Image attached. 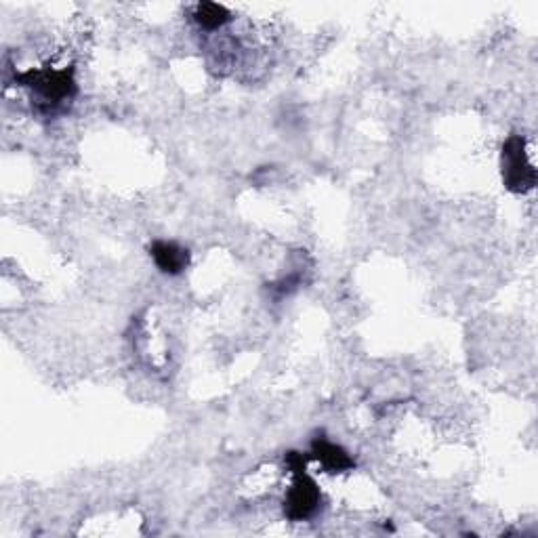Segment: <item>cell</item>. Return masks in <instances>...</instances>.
Here are the masks:
<instances>
[{
  "instance_id": "6da1fadb",
  "label": "cell",
  "mask_w": 538,
  "mask_h": 538,
  "mask_svg": "<svg viewBox=\"0 0 538 538\" xmlns=\"http://www.w3.org/2000/svg\"><path fill=\"white\" fill-rule=\"evenodd\" d=\"M503 183L513 194H526L536 185V169L528 158L526 139L522 135H511L503 143L501 154Z\"/></svg>"
},
{
  "instance_id": "7a4b0ae2",
  "label": "cell",
  "mask_w": 538,
  "mask_h": 538,
  "mask_svg": "<svg viewBox=\"0 0 538 538\" xmlns=\"http://www.w3.org/2000/svg\"><path fill=\"white\" fill-rule=\"evenodd\" d=\"M19 82H24L40 99L51 106H59V103L70 101L76 95V80L72 70H55V68H43V70H30L22 76H17Z\"/></svg>"
},
{
  "instance_id": "3957f363",
  "label": "cell",
  "mask_w": 538,
  "mask_h": 538,
  "mask_svg": "<svg viewBox=\"0 0 538 538\" xmlns=\"http://www.w3.org/2000/svg\"><path fill=\"white\" fill-rule=\"evenodd\" d=\"M293 475V484L284 496V513L288 520L305 522L309 517H314L320 509L322 494L316 480L305 469L293 471Z\"/></svg>"
},
{
  "instance_id": "277c9868",
  "label": "cell",
  "mask_w": 538,
  "mask_h": 538,
  "mask_svg": "<svg viewBox=\"0 0 538 538\" xmlns=\"http://www.w3.org/2000/svg\"><path fill=\"white\" fill-rule=\"evenodd\" d=\"M150 255L160 272L167 276H179L190 265V251L188 248L179 246L177 242L156 240L150 246Z\"/></svg>"
},
{
  "instance_id": "5b68a950",
  "label": "cell",
  "mask_w": 538,
  "mask_h": 538,
  "mask_svg": "<svg viewBox=\"0 0 538 538\" xmlns=\"http://www.w3.org/2000/svg\"><path fill=\"white\" fill-rule=\"evenodd\" d=\"M309 457L316 459L328 473H343V471L354 469L356 465L345 448H341L339 444L330 442L326 438H316L312 442V452H309Z\"/></svg>"
},
{
  "instance_id": "8992f818",
  "label": "cell",
  "mask_w": 538,
  "mask_h": 538,
  "mask_svg": "<svg viewBox=\"0 0 538 538\" xmlns=\"http://www.w3.org/2000/svg\"><path fill=\"white\" fill-rule=\"evenodd\" d=\"M196 24L202 30H219L232 19V13L217 3H200L194 11Z\"/></svg>"
}]
</instances>
